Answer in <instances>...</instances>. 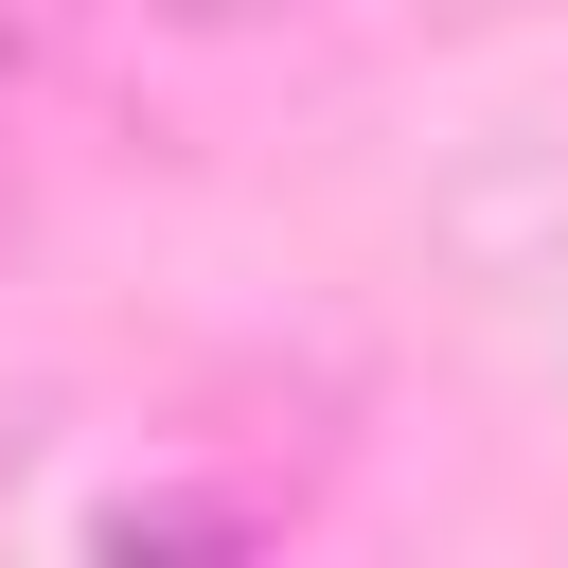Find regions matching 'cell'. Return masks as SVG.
I'll list each match as a JSON object with an SVG mask.
<instances>
[{
	"instance_id": "6da1fadb",
	"label": "cell",
	"mask_w": 568,
	"mask_h": 568,
	"mask_svg": "<svg viewBox=\"0 0 568 568\" xmlns=\"http://www.w3.org/2000/svg\"><path fill=\"white\" fill-rule=\"evenodd\" d=\"M248 515L231 497H124V515H89V550H231Z\"/></svg>"
}]
</instances>
